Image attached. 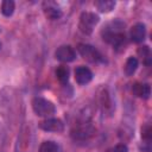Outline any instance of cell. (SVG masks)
Wrapping results in <instances>:
<instances>
[{
  "label": "cell",
  "mask_w": 152,
  "mask_h": 152,
  "mask_svg": "<svg viewBox=\"0 0 152 152\" xmlns=\"http://www.w3.org/2000/svg\"><path fill=\"white\" fill-rule=\"evenodd\" d=\"M43 10H44L45 17L48 19H50V20H57L63 14L62 10L53 1H45V2H43Z\"/></svg>",
  "instance_id": "cell-8"
},
{
  "label": "cell",
  "mask_w": 152,
  "mask_h": 152,
  "mask_svg": "<svg viewBox=\"0 0 152 152\" xmlns=\"http://www.w3.org/2000/svg\"><path fill=\"white\" fill-rule=\"evenodd\" d=\"M95 7L102 12V13H108L110 12L112 10H114L115 7V1L113 0H99V1H95L94 2Z\"/></svg>",
  "instance_id": "cell-12"
},
{
  "label": "cell",
  "mask_w": 152,
  "mask_h": 152,
  "mask_svg": "<svg viewBox=\"0 0 152 152\" xmlns=\"http://www.w3.org/2000/svg\"><path fill=\"white\" fill-rule=\"evenodd\" d=\"M138 64H139V62L135 57H128L125 63V74L127 76H132L135 72V70L138 69Z\"/></svg>",
  "instance_id": "cell-14"
},
{
  "label": "cell",
  "mask_w": 152,
  "mask_h": 152,
  "mask_svg": "<svg viewBox=\"0 0 152 152\" xmlns=\"http://www.w3.org/2000/svg\"><path fill=\"white\" fill-rule=\"evenodd\" d=\"M100 17L93 12H83L80 17V23L78 27L82 33L84 34H90L94 30V27L99 24Z\"/></svg>",
  "instance_id": "cell-4"
},
{
  "label": "cell",
  "mask_w": 152,
  "mask_h": 152,
  "mask_svg": "<svg viewBox=\"0 0 152 152\" xmlns=\"http://www.w3.org/2000/svg\"><path fill=\"white\" fill-rule=\"evenodd\" d=\"M132 91L135 96L147 100L151 95V87L147 83H134L132 87Z\"/></svg>",
  "instance_id": "cell-11"
},
{
  "label": "cell",
  "mask_w": 152,
  "mask_h": 152,
  "mask_svg": "<svg viewBox=\"0 0 152 152\" xmlns=\"http://www.w3.org/2000/svg\"><path fill=\"white\" fill-rule=\"evenodd\" d=\"M77 50L80 55L90 63H103L104 62V58L101 55V52L89 44H78Z\"/></svg>",
  "instance_id": "cell-5"
},
{
  "label": "cell",
  "mask_w": 152,
  "mask_h": 152,
  "mask_svg": "<svg viewBox=\"0 0 152 152\" xmlns=\"http://www.w3.org/2000/svg\"><path fill=\"white\" fill-rule=\"evenodd\" d=\"M138 55L142 58V62L145 65H151L152 63V57H151V51H150V48L147 45H142L138 49Z\"/></svg>",
  "instance_id": "cell-15"
},
{
  "label": "cell",
  "mask_w": 152,
  "mask_h": 152,
  "mask_svg": "<svg viewBox=\"0 0 152 152\" xmlns=\"http://www.w3.org/2000/svg\"><path fill=\"white\" fill-rule=\"evenodd\" d=\"M32 109L36 115L44 116V118L51 116L56 113L55 104L51 101H49L44 97H39V96H37L32 100Z\"/></svg>",
  "instance_id": "cell-3"
},
{
  "label": "cell",
  "mask_w": 152,
  "mask_h": 152,
  "mask_svg": "<svg viewBox=\"0 0 152 152\" xmlns=\"http://www.w3.org/2000/svg\"><path fill=\"white\" fill-rule=\"evenodd\" d=\"M129 36H131L132 42H134V43H141L145 39V36H146V27H145V25L141 24V23H138V24L133 25L131 27Z\"/></svg>",
  "instance_id": "cell-10"
},
{
  "label": "cell",
  "mask_w": 152,
  "mask_h": 152,
  "mask_svg": "<svg viewBox=\"0 0 152 152\" xmlns=\"http://www.w3.org/2000/svg\"><path fill=\"white\" fill-rule=\"evenodd\" d=\"M14 8H15V5H14V1L12 0H5L1 2V13L5 17H11L14 12Z\"/></svg>",
  "instance_id": "cell-17"
},
{
  "label": "cell",
  "mask_w": 152,
  "mask_h": 152,
  "mask_svg": "<svg viewBox=\"0 0 152 152\" xmlns=\"http://www.w3.org/2000/svg\"><path fill=\"white\" fill-rule=\"evenodd\" d=\"M0 49H1V43H0Z\"/></svg>",
  "instance_id": "cell-21"
},
{
  "label": "cell",
  "mask_w": 152,
  "mask_h": 152,
  "mask_svg": "<svg viewBox=\"0 0 152 152\" xmlns=\"http://www.w3.org/2000/svg\"><path fill=\"white\" fill-rule=\"evenodd\" d=\"M94 133H95V127L91 125V122L89 120L83 119L72 127L70 135L75 141L76 140L83 141V140H88L89 138H91L94 135Z\"/></svg>",
  "instance_id": "cell-2"
},
{
  "label": "cell",
  "mask_w": 152,
  "mask_h": 152,
  "mask_svg": "<svg viewBox=\"0 0 152 152\" xmlns=\"http://www.w3.org/2000/svg\"><path fill=\"white\" fill-rule=\"evenodd\" d=\"M39 128L45 131V132H56V133H59V132H63L64 131V124L62 120L59 119H55V118H49V119H45L43 121L39 122Z\"/></svg>",
  "instance_id": "cell-6"
},
{
  "label": "cell",
  "mask_w": 152,
  "mask_h": 152,
  "mask_svg": "<svg viewBox=\"0 0 152 152\" xmlns=\"http://www.w3.org/2000/svg\"><path fill=\"white\" fill-rule=\"evenodd\" d=\"M151 126L147 124L145 125L144 127H141V138L142 140L145 141V144H150L151 141V137H152V133H151Z\"/></svg>",
  "instance_id": "cell-18"
},
{
  "label": "cell",
  "mask_w": 152,
  "mask_h": 152,
  "mask_svg": "<svg viewBox=\"0 0 152 152\" xmlns=\"http://www.w3.org/2000/svg\"><path fill=\"white\" fill-rule=\"evenodd\" d=\"M106 152H128V147L126 144H118L114 147L106 150Z\"/></svg>",
  "instance_id": "cell-20"
},
{
  "label": "cell",
  "mask_w": 152,
  "mask_h": 152,
  "mask_svg": "<svg viewBox=\"0 0 152 152\" xmlns=\"http://www.w3.org/2000/svg\"><path fill=\"white\" fill-rule=\"evenodd\" d=\"M75 80L78 84H88L93 80V72L89 68L84 65H80L75 69Z\"/></svg>",
  "instance_id": "cell-9"
},
{
  "label": "cell",
  "mask_w": 152,
  "mask_h": 152,
  "mask_svg": "<svg viewBox=\"0 0 152 152\" xmlns=\"http://www.w3.org/2000/svg\"><path fill=\"white\" fill-rule=\"evenodd\" d=\"M101 36L102 39L113 45L114 49H119L122 48L125 45L126 42V37H125V23L115 19L110 23H108L101 31Z\"/></svg>",
  "instance_id": "cell-1"
},
{
  "label": "cell",
  "mask_w": 152,
  "mask_h": 152,
  "mask_svg": "<svg viewBox=\"0 0 152 152\" xmlns=\"http://www.w3.org/2000/svg\"><path fill=\"white\" fill-rule=\"evenodd\" d=\"M69 75H70V70L66 65H59L56 69V76L57 80L62 83V84H66L69 81Z\"/></svg>",
  "instance_id": "cell-13"
},
{
  "label": "cell",
  "mask_w": 152,
  "mask_h": 152,
  "mask_svg": "<svg viewBox=\"0 0 152 152\" xmlns=\"http://www.w3.org/2000/svg\"><path fill=\"white\" fill-rule=\"evenodd\" d=\"M55 57H56V59H58L61 62L69 63L76 58V51L70 45H62L56 50Z\"/></svg>",
  "instance_id": "cell-7"
},
{
  "label": "cell",
  "mask_w": 152,
  "mask_h": 152,
  "mask_svg": "<svg viewBox=\"0 0 152 152\" xmlns=\"http://www.w3.org/2000/svg\"><path fill=\"white\" fill-rule=\"evenodd\" d=\"M7 146V134L5 128L0 125V152H6Z\"/></svg>",
  "instance_id": "cell-19"
},
{
  "label": "cell",
  "mask_w": 152,
  "mask_h": 152,
  "mask_svg": "<svg viewBox=\"0 0 152 152\" xmlns=\"http://www.w3.org/2000/svg\"><path fill=\"white\" fill-rule=\"evenodd\" d=\"M58 150H59V147L55 141L46 140V141H43L40 144L38 152H58Z\"/></svg>",
  "instance_id": "cell-16"
}]
</instances>
